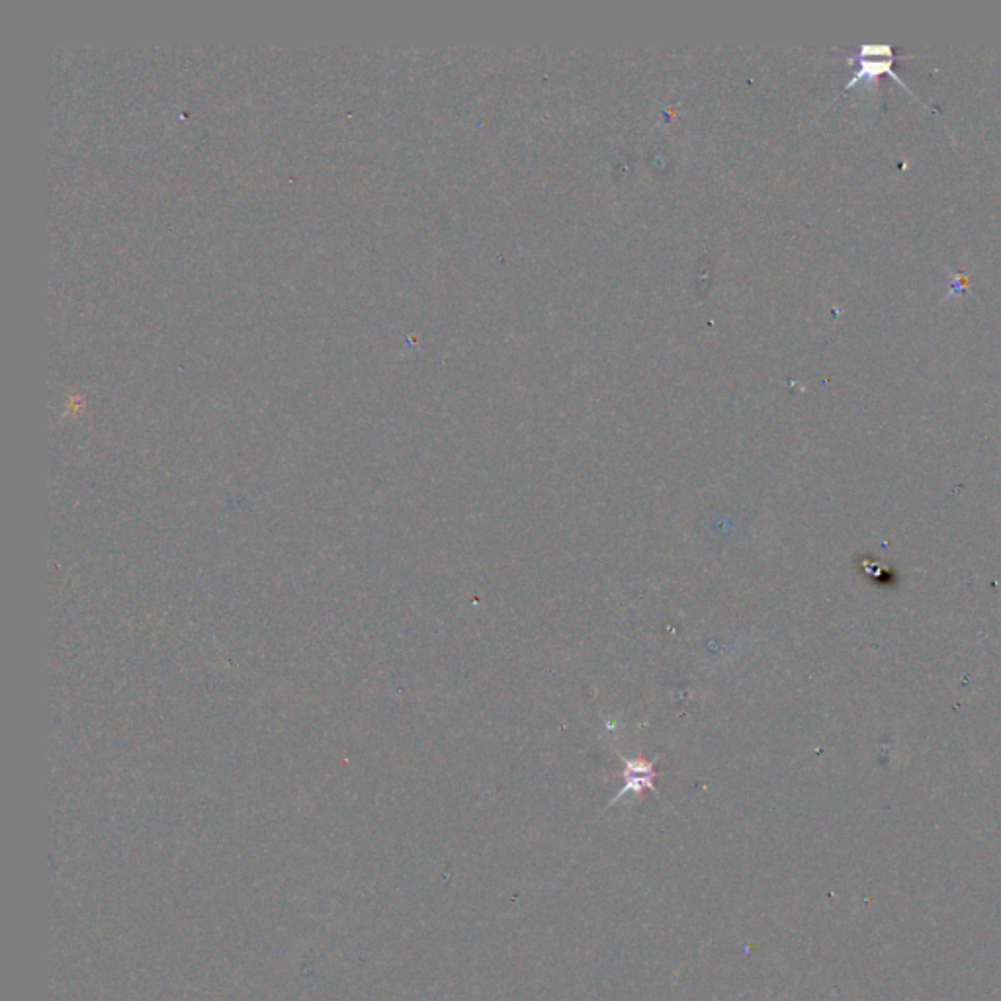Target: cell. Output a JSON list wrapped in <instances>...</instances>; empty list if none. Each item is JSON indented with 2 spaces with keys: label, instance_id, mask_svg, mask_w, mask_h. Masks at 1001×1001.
Listing matches in <instances>:
<instances>
[{
  "label": "cell",
  "instance_id": "1",
  "mask_svg": "<svg viewBox=\"0 0 1001 1001\" xmlns=\"http://www.w3.org/2000/svg\"><path fill=\"white\" fill-rule=\"evenodd\" d=\"M853 63L857 65V73L853 75V79L845 85V88H851L853 85H857L859 81H867V79H876L880 75H888L892 77L896 83H900L902 87L906 88L912 96H915L914 90L908 87L892 69V63H894V57H878L876 61H872L871 57H863L859 53H855L853 57Z\"/></svg>",
  "mask_w": 1001,
  "mask_h": 1001
}]
</instances>
